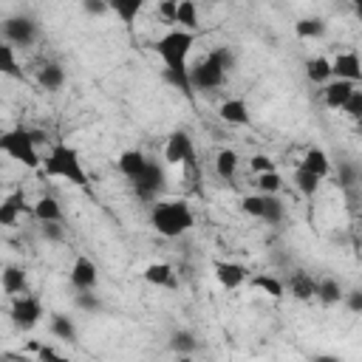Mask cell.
Returning <instances> with one entry per match:
<instances>
[{
	"label": "cell",
	"mask_w": 362,
	"mask_h": 362,
	"mask_svg": "<svg viewBox=\"0 0 362 362\" xmlns=\"http://www.w3.org/2000/svg\"><path fill=\"white\" fill-rule=\"evenodd\" d=\"M34 351H37V359H62V354L51 345H37Z\"/></svg>",
	"instance_id": "cell-45"
},
{
	"label": "cell",
	"mask_w": 362,
	"mask_h": 362,
	"mask_svg": "<svg viewBox=\"0 0 362 362\" xmlns=\"http://www.w3.org/2000/svg\"><path fill=\"white\" fill-rule=\"evenodd\" d=\"M212 269H215L218 283H221L226 291L240 288V286L246 283V277H249L246 266H243V263H235V260H215V263H212Z\"/></svg>",
	"instance_id": "cell-12"
},
{
	"label": "cell",
	"mask_w": 362,
	"mask_h": 362,
	"mask_svg": "<svg viewBox=\"0 0 362 362\" xmlns=\"http://www.w3.org/2000/svg\"><path fill=\"white\" fill-rule=\"evenodd\" d=\"M0 74L3 76H11V79H23V68L17 62V51L11 42H0Z\"/></svg>",
	"instance_id": "cell-30"
},
{
	"label": "cell",
	"mask_w": 362,
	"mask_h": 362,
	"mask_svg": "<svg viewBox=\"0 0 362 362\" xmlns=\"http://www.w3.org/2000/svg\"><path fill=\"white\" fill-rule=\"evenodd\" d=\"M342 110H345L351 119H359V116H362V90H359V85L354 88V93L348 96V102L342 105Z\"/></svg>",
	"instance_id": "cell-39"
},
{
	"label": "cell",
	"mask_w": 362,
	"mask_h": 362,
	"mask_svg": "<svg viewBox=\"0 0 362 362\" xmlns=\"http://www.w3.org/2000/svg\"><path fill=\"white\" fill-rule=\"evenodd\" d=\"M249 170L257 175V173H269V170H274V161L269 158V156H263V153H257V156H252L249 158Z\"/></svg>",
	"instance_id": "cell-40"
},
{
	"label": "cell",
	"mask_w": 362,
	"mask_h": 362,
	"mask_svg": "<svg viewBox=\"0 0 362 362\" xmlns=\"http://www.w3.org/2000/svg\"><path fill=\"white\" fill-rule=\"evenodd\" d=\"M325 31H328L325 17H300V20L294 23V34H297L300 40H322Z\"/></svg>",
	"instance_id": "cell-24"
},
{
	"label": "cell",
	"mask_w": 362,
	"mask_h": 362,
	"mask_svg": "<svg viewBox=\"0 0 362 362\" xmlns=\"http://www.w3.org/2000/svg\"><path fill=\"white\" fill-rule=\"evenodd\" d=\"M320 181H322V178H317L314 173H308V170H303V167L294 170V187L300 189L303 198H314L317 189H320Z\"/></svg>",
	"instance_id": "cell-32"
},
{
	"label": "cell",
	"mask_w": 362,
	"mask_h": 362,
	"mask_svg": "<svg viewBox=\"0 0 362 362\" xmlns=\"http://www.w3.org/2000/svg\"><path fill=\"white\" fill-rule=\"evenodd\" d=\"M342 300H345V305H348L354 314L362 311V288H351L348 294H342Z\"/></svg>",
	"instance_id": "cell-43"
},
{
	"label": "cell",
	"mask_w": 362,
	"mask_h": 362,
	"mask_svg": "<svg viewBox=\"0 0 362 362\" xmlns=\"http://www.w3.org/2000/svg\"><path fill=\"white\" fill-rule=\"evenodd\" d=\"M25 283H28L25 269H23V266H17V263H8V266L0 272V286H3V291H6V294H11V297L23 294V291H25Z\"/></svg>",
	"instance_id": "cell-20"
},
{
	"label": "cell",
	"mask_w": 362,
	"mask_h": 362,
	"mask_svg": "<svg viewBox=\"0 0 362 362\" xmlns=\"http://www.w3.org/2000/svg\"><path fill=\"white\" fill-rule=\"evenodd\" d=\"M305 76H308V82H314V85H325V82L331 79V59H325V57H311V59H305Z\"/></svg>",
	"instance_id": "cell-31"
},
{
	"label": "cell",
	"mask_w": 362,
	"mask_h": 362,
	"mask_svg": "<svg viewBox=\"0 0 362 362\" xmlns=\"http://www.w3.org/2000/svg\"><path fill=\"white\" fill-rule=\"evenodd\" d=\"M238 164H240V156H238L232 147L218 150V156H215V173H218V178L232 181L235 173H238Z\"/></svg>",
	"instance_id": "cell-27"
},
{
	"label": "cell",
	"mask_w": 362,
	"mask_h": 362,
	"mask_svg": "<svg viewBox=\"0 0 362 362\" xmlns=\"http://www.w3.org/2000/svg\"><path fill=\"white\" fill-rule=\"evenodd\" d=\"M31 212V206L25 204V192L23 189H14L11 195H6L0 201V226H14L20 221V215Z\"/></svg>",
	"instance_id": "cell-14"
},
{
	"label": "cell",
	"mask_w": 362,
	"mask_h": 362,
	"mask_svg": "<svg viewBox=\"0 0 362 362\" xmlns=\"http://www.w3.org/2000/svg\"><path fill=\"white\" fill-rule=\"evenodd\" d=\"M71 286L76 291H96V286H99V269H96V263L90 257L79 255L74 260V266H71Z\"/></svg>",
	"instance_id": "cell-10"
},
{
	"label": "cell",
	"mask_w": 362,
	"mask_h": 362,
	"mask_svg": "<svg viewBox=\"0 0 362 362\" xmlns=\"http://www.w3.org/2000/svg\"><path fill=\"white\" fill-rule=\"evenodd\" d=\"M173 23L178 25V28H184V31H198V6H195V0H178L175 3V17H173Z\"/></svg>",
	"instance_id": "cell-25"
},
{
	"label": "cell",
	"mask_w": 362,
	"mask_h": 362,
	"mask_svg": "<svg viewBox=\"0 0 362 362\" xmlns=\"http://www.w3.org/2000/svg\"><path fill=\"white\" fill-rule=\"evenodd\" d=\"M40 235H42L45 240H51V243H62V240H65V226L57 223V221H42V223H40Z\"/></svg>",
	"instance_id": "cell-38"
},
{
	"label": "cell",
	"mask_w": 362,
	"mask_h": 362,
	"mask_svg": "<svg viewBox=\"0 0 362 362\" xmlns=\"http://www.w3.org/2000/svg\"><path fill=\"white\" fill-rule=\"evenodd\" d=\"M218 116H221L226 124L243 127V124H249V105H246L240 96H235V99H226V102H221V107H218Z\"/></svg>",
	"instance_id": "cell-17"
},
{
	"label": "cell",
	"mask_w": 362,
	"mask_h": 362,
	"mask_svg": "<svg viewBox=\"0 0 362 362\" xmlns=\"http://www.w3.org/2000/svg\"><path fill=\"white\" fill-rule=\"evenodd\" d=\"M31 215L42 223V221H57L62 223L65 221V212H62V204L54 198V195H40L34 204H31Z\"/></svg>",
	"instance_id": "cell-18"
},
{
	"label": "cell",
	"mask_w": 362,
	"mask_h": 362,
	"mask_svg": "<svg viewBox=\"0 0 362 362\" xmlns=\"http://www.w3.org/2000/svg\"><path fill=\"white\" fill-rule=\"evenodd\" d=\"M8 317H11V325H14V328L31 331V328L42 320V303H40V297L25 294V291L17 294L14 303H11V308H8Z\"/></svg>",
	"instance_id": "cell-7"
},
{
	"label": "cell",
	"mask_w": 362,
	"mask_h": 362,
	"mask_svg": "<svg viewBox=\"0 0 362 362\" xmlns=\"http://www.w3.org/2000/svg\"><path fill=\"white\" fill-rule=\"evenodd\" d=\"M240 209H243V215H249V218H257V221H260V215H263V192L240 198Z\"/></svg>",
	"instance_id": "cell-37"
},
{
	"label": "cell",
	"mask_w": 362,
	"mask_h": 362,
	"mask_svg": "<svg viewBox=\"0 0 362 362\" xmlns=\"http://www.w3.org/2000/svg\"><path fill=\"white\" fill-rule=\"evenodd\" d=\"M40 144L34 141V130L28 127H8L0 133V153H6L8 158L20 161L28 170L40 167Z\"/></svg>",
	"instance_id": "cell-5"
},
{
	"label": "cell",
	"mask_w": 362,
	"mask_h": 362,
	"mask_svg": "<svg viewBox=\"0 0 362 362\" xmlns=\"http://www.w3.org/2000/svg\"><path fill=\"white\" fill-rule=\"evenodd\" d=\"M37 82H40V88H45L48 93H57V90H62V85H65V68H62L59 62H45V65L37 71Z\"/></svg>",
	"instance_id": "cell-21"
},
{
	"label": "cell",
	"mask_w": 362,
	"mask_h": 362,
	"mask_svg": "<svg viewBox=\"0 0 362 362\" xmlns=\"http://www.w3.org/2000/svg\"><path fill=\"white\" fill-rule=\"evenodd\" d=\"M82 11L90 17H102L107 11V0H82Z\"/></svg>",
	"instance_id": "cell-41"
},
{
	"label": "cell",
	"mask_w": 362,
	"mask_h": 362,
	"mask_svg": "<svg viewBox=\"0 0 362 362\" xmlns=\"http://www.w3.org/2000/svg\"><path fill=\"white\" fill-rule=\"evenodd\" d=\"M342 286L334 280V277H322V280H317V288H314V297L322 303V305H337V303H342Z\"/></svg>",
	"instance_id": "cell-29"
},
{
	"label": "cell",
	"mask_w": 362,
	"mask_h": 362,
	"mask_svg": "<svg viewBox=\"0 0 362 362\" xmlns=\"http://www.w3.org/2000/svg\"><path fill=\"white\" fill-rule=\"evenodd\" d=\"M164 161L167 164H187L195 167V141L187 130H173L164 144Z\"/></svg>",
	"instance_id": "cell-9"
},
{
	"label": "cell",
	"mask_w": 362,
	"mask_h": 362,
	"mask_svg": "<svg viewBox=\"0 0 362 362\" xmlns=\"http://www.w3.org/2000/svg\"><path fill=\"white\" fill-rule=\"evenodd\" d=\"M255 184H257V189H260L263 195H277V192L283 189V178H280V173H277V170L257 173V175H255Z\"/></svg>",
	"instance_id": "cell-35"
},
{
	"label": "cell",
	"mask_w": 362,
	"mask_h": 362,
	"mask_svg": "<svg viewBox=\"0 0 362 362\" xmlns=\"http://www.w3.org/2000/svg\"><path fill=\"white\" fill-rule=\"evenodd\" d=\"M235 65V57L226 45L221 48H212L204 59H198L192 68H187V76H189V88L192 90H215L226 82V74L232 71Z\"/></svg>",
	"instance_id": "cell-1"
},
{
	"label": "cell",
	"mask_w": 362,
	"mask_h": 362,
	"mask_svg": "<svg viewBox=\"0 0 362 362\" xmlns=\"http://www.w3.org/2000/svg\"><path fill=\"white\" fill-rule=\"evenodd\" d=\"M283 218H286V206H283V201H280L277 195H263V215H260V221L277 226Z\"/></svg>",
	"instance_id": "cell-33"
},
{
	"label": "cell",
	"mask_w": 362,
	"mask_h": 362,
	"mask_svg": "<svg viewBox=\"0 0 362 362\" xmlns=\"http://www.w3.org/2000/svg\"><path fill=\"white\" fill-rule=\"evenodd\" d=\"M286 286V291L294 297V300H303V303H308V300H314V288H317V280L308 274V272H294L291 277H288V283H283Z\"/></svg>",
	"instance_id": "cell-19"
},
{
	"label": "cell",
	"mask_w": 362,
	"mask_h": 362,
	"mask_svg": "<svg viewBox=\"0 0 362 362\" xmlns=\"http://www.w3.org/2000/svg\"><path fill=\"white\" fill-rule=\"evenodd\" d=\"M144 3H147V0H107V11H113V14L119 17V23H122L127 31H133L136 17L141 14Z\"/></svg>",
	"instance_id": "cell-16"
},
{
	"label": "cell",
	"mask_w": 362,
	"mask_h": 362,
	"mask_svg": "<svg viewBox=\"0 0 362 362\" xmlns=\"http://www.w3.org/2000/svg\"><path fill=\"white\" fill-rule=\"evenodd\" d=\"M175 3H178V0H161V6H158V17L167 20V23H173V17H175Z\"/></svg>",
	"instance_id": "cell-44"
},
{
	"label": "cell",
	"mask_w": 362,
	"mask_h": 362,
	"mask_svg": "<svg viewBox=\"0 0 362 362\" xmlns=\"http://www.w3.org/2000/svg\"><path fill=\"white\" fill-rule=\"evenodd\" d=\"M331 79H348V82H359L362 79V62L356 51H339L331 59Z\"/></svg>",
	"instance_id": "cell-11"
},
{
	"label": "cell",
	"mask_w": 362,
	"mask_h": 362,
	"mask_svg": "<svg viewBox=\"0 0 362 362\" xmlns=\"http://www.w3.org/2000/svg\"><path fill=\"white\" fill-rule=\"evenodd\" d=\"M170 348H173L175 354H192V351H198V339H195L192 331L181 328V331H173V334H170Z\"/></svg>",
	"instance_id": "cell-34"
},
{
	"label": "cell",
	"mask_w": 362,
	"mask_h": 362,
	"mask_svg": "<svg viewBox=\"0 0 362 362\" xmlns=\"http://www.w3.org/2000/svg\"><path fill=\"white\" fill-rule=\"evenodd\" d=\"M0 31H3L6 42H11L14 48H17V45H20V48L34 45L37 37H40V25H37V20L28 17V14H11V17H6V20L0 23Z\"/></svg>",
	"instance_id": "cell-6"
},
{
	"label": "cell",
	"mask_w": 362,
	"mask_h": 362,
	"mask_svg": "<svg viewBox=\"0 0 362 362\" xmlns=\"http://www.w3.org/2000/svg\"><path fill=\"white\" fill-rule=\"evenodd\" d=\"M42 173H45L48 178H62V181H68V184H74V187H82V189L88 187L85 164H82L79 153H76L71 144H65V141L51 144V150H48V156H45V164H42Z\"/></svg>",
	"instance_id": "cell-2"
},
{
	"label": "cell",
	"mask_w": 362,
	"mask_h": 362,
	"mask_svg": "<svg viewBox=\"0 0 362 362\" xmlns=\"http://www.w3.org/2000/svg\"><path fill=\"white\" fill-rule=\"evenodd\" d=\"M133 192L141 201H156L164 192V167L156 158H147V167L133 178Z\"/></svg>",
	"instance_id": "cell-8"
},
{
	"label": "cell",
	"mask_w": 362,
	"mask_h": 362,
	"mask_svg": "<svg viewBox=\"0 0 362 362\" xmlns=\"http://www.w3.org/2000/svg\"><path fill=\"white\" fill-rule=\"evenodd\" d=\"M48 331H51V337H57V339H65V342H76V322L68 317V314H51V320H48Z\"/></svg>",
	"instance_id": "cell-28"
},
{
	"label": "cell",
	"mask_w": 362,
	"mask_h": 362,
	"mask_svg": "<svg viewBox=\"0 0 362 362\" xmlns=\"http://www.w3.org/2000/svg\"><path fill=\"white\" fill-rule=\"evenodd\" d=\"M356 175H359L356 173V164H342L339 167V184L342 187H354L356 184Z\"/></svg>",
	"instance_id": "cell-42"
},
{
	"label": "cell",
	"mask_w": 362,
	"mask_h": 362,
	"mask_svg": "<svg viewBox=\"0 0 362 362\" xmlns=\"http://www.w3.org/2000/svg\"><path fill=\"white\" fill-rule=\"evenodd\" d=\"M195 223L189 204L184 201H158L150 212V226L164 238H181Z\"/></svg>",
	"instance_id": "cell-3"
},
{
	"label": "cell",
	"mask_w": 362,
	"mask_h": 362,
	"mask_svg": "<svg viewBox=\"0 0 362 362\" xmlns=\"http://www.w3.org/2000/svg\"><path fill=\"white\" fill-rule=\"evenodd\" d=\"M141 277H144V283L158 286V288H175V286H178V280H175V269H173L170 263H164V260H156V263L144 266Z\"/></svg>",
	"instance_id": "cell-15"
},
{
	"label": "cell",
	"mask_w": 362,
	"mask_h": 362,
	"mask_svg": "<svg viewBox=\"0 0 362 362\" xmlns=\"http://www.w3.org/2000/svg\"><path fill=\"white\" fill-rule=\"evenodd\" d=\"M192 45H195V34L192 31L173 28V31H167L164 37H158L153 42V51L161 57L164 71H170V74H187V68H189L187 65V57H189Z\"/></svg>",
	"instance_id": "cell-4"
},
{
	"label": "cell",
	"mask_w": 362,
	"mask_h": 362,
	"mask_svg": "<svg viewBox=\"0 0 362 362\" xmlns=\"http://www.w3.org/2000/svg\"><path fill=\"white\" fill-rule=\"evenodd\" d=\"M300 167L308 170V173H314L317 178H325L331 173V158H328V153L322 147H308L305 156H303V161H300Z\"/></svg>",
	"instance_id": "cell-22"
},
{
	"label": "cell",
	"mask_w": 362,
	"mask_h": 362,
	"mask_svg": "<svg viewBox=\"0 0 362 362\" xmlns=\"http://www.w3.org/2000/svg\"><path fill=\"white\" fill-rule=\"evenodd\" d=\"M246 280H249V286H252V288L263 291V294H266V297H272V300L286 297V286H283V280H280V277H274V274H255V277H246Z\"/></svg>",
	"instance_id": "cell-26"
},
{
	"label": "cell",
	"mask_w": 362,
	"mask_h": 362,
	"mask_svg": "<svg viewBox=\"0 0 362 362\" xmlns=\"http://www.w3.org/2000/svg\"><path fill=\"white\" fill-rule=\"evenodd\" d=\"M74 303H76L79 311H88V314H99V311H102V300H99L93 291H76Z\"/></svg>",
	"instance_id": "cell-36"
},
{
	"label": "cell",
	"mask_w": 362,
	"mask_h": 362,
	"mask_svg": "<svg viewBox=\"0 0 362 362\" xmlns=\"http://www.w3.org/2000/svg\"><path fill=\"white\" fill-rule=\"evenodd\" d=\"M116 167H119V173H122L124 178L133 181V178L147 167V156H144L141 150H136V147H133V150H124V153L116 158Z\"/></svg>",
	"instance_id": "cell-23"
},
{
	"label": "cell",
	"mask_w": 362,
	"mask_h": 362,
	"mask_svg": "<svg viewBox=\"0 0 362 362\" xmlns=\"http://www.w3.org/2000/svg\"><path fill=\"white\" fill-rule=\"evenodd\" d=\"M359 82H348V79H328L325 85H322V102L331 107V110H342V105L348 102V96L354 93V88H356Z\"/></svg>",
	"instance_id": "cell-13"
}]
</instances>
